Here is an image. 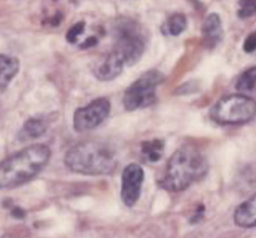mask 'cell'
Wrapping results in <instances>:
<instances>
[{
    "instance_id": "6da1fadb",
    "label": "cell",
    "mask_w": 256,
    "mask_h": 238,
    "mask_svg": "<svg viewBox=\"0 0 256 238\" xmlns=\"http://www.w3.org/2000/svg\"><path fill=\"white\" fill-rule=\"evenodd\" d=\"M208 170L209 164L204 152L195 145L186 144L170 157L158 185L169 192L184 191L204 179Z\"/></svg>"
},
{
    "instance_id": "7a4b0ae2",
    "label": "cell",
    "mask_w": 256,
    "mask_h": 238,
    "mask_svg": "<svg viewBox=\"0 0 256 238\" xmlns=\"http://www.w3.org/2000/svg\"><path fill=\"white\" fill-rule=\"evenodd\" d=\"M52 157V150L44 144H34L20 150L2 162L0 187L12 190L26 182L44 170Z\"/></svg>"
},
{
    "instance_id": "3957f363",
    "label": "cell",
    "mask_w": 256,
    "mask_h": 238,
    "mask_svg": "<svg viewBox=\"0 0 256 238\" xmlns=\"http://www.w3.org/2000/svg\"><path fill=\"white\" fill-rule=\"evenodd\" d=\"M64 162L70 171L86 176L112 174L118 166L114 150L100 141L79 142L66 152Z\"/></svg>"
},
{
    "instance_id": "277c9868",
    "label": "cell",
    "mask_w": 256,
    "mask_h": 238,
    "mask_svg": "<svg viewBox=\"0 0 256 238\" xmlns=\"http://www.w3.org/2000/svg\"><path fill=\"white\" fill-rule=\"evenodd\" d=\"M210 117L220 125H242L256 116V101L242 94L228 95L210 110Z\"/></svg>"
},
{
    "instance_id": "5b68a950",
    "label": "cell",
    "mask_w": 256,
    "mask_h": 238,
    "mask_svg": "<svg viewBox=\"0 0 256 238\" xmlns=\"http://www.w3.org/2000/svg\"><path fill=\"white\" fill-rule=\"evenodd\" d=\"M114 50L125 65H135L145 50V39L139 25L132 20H119L114 26Z\"/></svg>"
},
{
    "instance_id": "8992f818",
    "label": "cell",
    "mask_w": 256,
    "mask_h": 238,
    "mask_svg": "<svg viewBox=\"0 0 256 238\" xmlns=\"http://www.w3.org/2000/svg\"><path fill=\"white\" fill-rule=\"evenodd\" d=\"M164 80V75L158 70H149L144 72L139 79L135 80L125 90L122 104L128 111L145 109L156 100V87Z\"/></svg>"
},
{
    "instance_id": "52a82bcc",
    "label": "cell",
    "mask_w": 256,
    "mask_h": 238,
    "mask_svg": "<svg viewBox=\"0 0 256 238\" xmlns=\"http://www.w3.org/2000/svg\"><path fill=\"white\" fill-rule=\"evenodd\" d=\"M112 111V104L105 97L92 100L90 104L80 107L75 111L72 125L76 131H89L95 129L108 119Z\"/></svg>"
},
{
    "instance_id": "ba28073f",
    "label": "cell",
    "mask_w": 256,
    "mask_h": 238,
    "mask_svg": "<svg viewBox=\"0 0 256 238\" xmlns=\"http://www.w3.org/2000/svg\"><path fill=\"white\" fill-rule=\"evenodd\" d=\"M144 179V170L140 165L130 164L122 170V200L125 206L132 207L140 199Z\"/></svg>"
},
{
    "instance_id": "9c48e42d",
    "label": "cell",
    "mask_w": 256,
    "mask_h": 238,
    "mask_svg": "<svg viewBox=\"0 0 256 238\" xmlns=\"http://www.w3.org/2000/svg\"><path fill=\"white\" fill-rule=\"evenodd\" d=\"M124 66V60L118 52L112 50V52L106 54L102 60L96 62L92 72H94L95 77L100 81H110V80L116 79L122 74Z\"/></svg>"
},
{
    "instance_id": "30bf717a",
    "label": "cell",
    "mask_w": 256,
    "mask_h": 238,
    "mask_svg": "<svg viewBox=\"0 0 256 238\" xmlns=\"http://www.w3.org/2000/svg\"><path fill=\"white\" fill-rule=\"evenodd\" d=\"M224 37L222 19L218 14L208 15L202 24V39L208 49H214Z\"/></svg>"
},
{
    "instance_id": "8fae6325",
    "label": "cell",
    "mask_w": 256,
    "mask_h": 238,
    "mask_svg": "<svg viewBox=\"0 0 256 238\" xmlns=\"http://www.w3.org/2000/svg\"><path fill=\"white\" fill-rule=\"evenodd\" d=\"M234 222L242 229L256 227V194L235 210Z\"/></svg>"
},
{
    "instance_id": "7c38bea8",
    "label": "cell",
    "mask_w": 256,
    "mask_h": 238,
    "mask_svg": "<svg viewBox=\"0 0 256 238\" xmlns=\"http://www.w3.org/2000/svg\"><path fill=\"white\" fill-rule=\"evenodd\" d=\"M48 130V120L44 116L32 117L28 120L22 127L20 129L18 137L22 141H28V140H35L42 137Z\"/></svg>"
},
{
    "instance_id": "4fadbf2b",
    "label": "cell",
    "mask_w": 256,
    "mask_h": 238,
    "mask_svg": "<svg viewBox=\"0 0 256 238\" xmlns=\"http://www.w3.org/2000/svg\"><path fill=\"white\" fill-rule=\"evenodd\" d=\"M20 69V62L16 57L2 54L0 56V90L4 92Z\"/></svg>"
},
{
    "instance_id": "5bb4252c",
    "label": "cell",
    "mask_w": 256,
    "mask_h": 238,
    "mask_svg": "<svg viewBox=\"0 0 256 238\" xmlns=\"http://www.w3.org/2000/svg\"><path fill=\"white\" fill-rule=\"evenodd\" d=\"M165 144L162 140L154 139L142 144V155L146 161L158 162L164 154Z\"/></svg>"
},
{
    "instance_id": "9a60e30c",
    "label": "cell",
    "mask_w": 256,
    "mask_h": 238,
    "mask_svg": "<svg viewBox=\"0 0 256 238\" xmlns=\"http://www.w3.org/2000/svg\"><path fill=\"white\" fill-rule=\"evenodd\" d=\"M186 17L184 16L180 12L176 14H172L169 19L166 20V22L162 26V31L166 35H172V36H178L182 32H184V30L186 29Z\"/></svg>"
},
{
    "instance_id": "2e32d148",
    "label": "cell",
    "mask_w": 256,
    "mask_h": 238,
    "mask_svg": "<svg viewBox=\"0 0 256 238\" xmlns=\"http://www.w3.org/2000/svg\"><path fill=\"white\" fill-rule=\"evenodd\" d=\"M236 90L242 92L246 91H252L256 87V66L250 67V69L245 70L242 75L239 76V79L236 80V84H235Z\"/></svg>"
},
{
    "instance_id": "e0dca14e",
    "label": "cell",
    "mask_w": 256,
    "mask_h": 238,
    "mask_svg": "<svg viewBox=\"0 0 256 238\" xmlns=\"http://www.w3.org/2000/svg\"><path fill=\"white\" fill-rule=\"evenodd\" d=\"M254 15H256V0H240L238 16L240 19H246Z\"/></svg>"
},
{
    "instance_id": "ac0fdd59",
    "label": "cell",
    "mask_w": 256,
    "mask_h": 238,
    "mask_svg": "<svg viewBox=\"0 0 256 238\" xmlns=\"http://www.w3.org/2000/svg\"><path fill=\"white\" fill-rule=\"evenodd\" d=\"M84 27H85V22L80 21L76 22L72 27H70L69 31L66 32V40L69 42H75L78 40V37L84 32Z\"/></svg>"
},
{
    "instance_id": "d6986e66",
    "label": "cell",
    "mask_w": 256,
    "mask_h": 238,
    "mask_svg": "<svg viewBox=\"0 0 256 238\" xmlns=\"http://www.w3.org/2000/svg\"><path fill=\"white\" fill-rule=\"evenodd\" d=\"M244 51L248 52V54L256 51V31L252 32V34L245 39Z\"/></svg>"
},
{
    "instance_id": "ffe728a7",
    "label": "cell",
    "mask_w": 256,
    "mask_h": 238,
    "mask_svg": "<svg viewBox=\"0 0 256 238\" xmlns=\"http://www.w3.org/2000/svg\"><path fill=\"white\" fill-rule=\"evenodd\" d=\"M96 42H98L96 37H89V39L85 40V42L82 45V49H86V47H92V46H94Z\"/></svg>"
},
{
    "instance_id": "44dd1931",
    "label": "cell",
    "mask_w": 256,
    "mask_h": 238,
    "mask_svg": "<svg viewBox=\"0 0 256 238\" xmlns=\"http://www.w3.org/2000/svg\"><path fill=\"white\" fill-rule=\"evenodd\" d=\"M12 216H15V217H18V219H22V217L25 216V212L22 211V210H20V209H14L12 210Z\"/></svg>"
},
{
    "instance_id": "7402d4cb",
    "label": "cell",
    "mask_w": 256,
    "mask_h": 238,
    "mask_svg": "<svg viewBox=\"0 0 256 238\" xmlns=\"http://www.w3.org/2000/svg\"><path fill=\"white\" fill-rule=\"evenodd\" d=\"M2 238H18L16 236H15V235H5V236L4 237H2Z\"/></svg>"
}]
</instances>
